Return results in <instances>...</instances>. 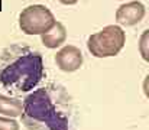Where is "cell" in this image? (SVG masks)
I'll use <instances>...</instances> for the list:
<instances>
[{"label": "cell", "instance_id": "3957f363", "mask_svg": "<svg viewBox=\"0 0 149 130\" xmlns=\"http://www.w3.org/2000/svg\"><path fill=\"white\" fill-rule=\"evenodd\" d=\"M126 43V33L119 25H109L87 41L88 52L96 58L116 56Z\"/></svg>", "mask_w": 149, "mask_h": 130}, {"label": "cell", "instance_id": "30bf717a", "mask_svg": "<svg viewBox=\"0 0 149 130\" xmlns=\"http://www.w3.org/2000/svg\"><path fill=\"white\" fill-rule=\"evenodd\" d=\"M146 39H148V31H145V33L142 35V39H141V52H142V56L145 61H148V52L145 51V45H146Z\"/></svg>", "mask_w": 149, "mask_h": 130}, {"label": "cell", "instance_id": "6da1fadb", "mask_svg": "<svg viewBox=\"0 0 149 130\" xmlns=\"http://www.w3.org/2000/svg\"><path fill=\"white\" fill-rule=\"evenodd\" d=\"M71 100L58 86L35 90L25 98L20 114L29 130H71Z\"/></svg>", "mask_w": 149, "mask_h": 130}, {"label": "cell", "instance_id": "9c48e42d", "mask_svg": "<svg viewBox=\"0 0 149 130\" xmlns=\"http://www.w3.org/2000/svg\"><path fill=\"white\" fill-rule=\"evenodd\" d=\"M20 126L13 117L0 116V130H19Z\"/></svg>", "mask_w": 149, "mask_h": 130}, {"label": "cell", "instance_id": "7a4b0ae2", "mask_svg": "<svg viewBox=\"0 0 149 130\" xmlns=\"http://www.w3.org/2000/svg\"><path fill=\"white\" fill-rule=\"evenodd\" d=\"M42 55L28 46L15 45L0 59V84L15 92L33 90L44 78Z\"/></svg>", "mask_w": 149, "mask_h": 130}, {"label": "cell", "instance_id": "8992f818", "mask_svg": "<svg viewBox=\"0 0 149 130\" xmlns=\"http://www.w3.org/2000/svg\"><path fill=\"white\" fill-rule=\"evenodd\" d=\"M145 13L146 9L141 1H129L116 10V22L123 26H133L145 17Z\"/></svg>", "mask_w": 149, "mask_h": 130}, {"label": "cell", "instance_id": "277c9868", "mask_svg": "<svg viewBox=\"0 0 149 130\" xmlns=\"http://www.w3.org/2000/svg\"><path fill=\"white\" fill-rule=\"evenodd\" d=\"M55 22L54 13L44 4H31L19 15V28L26 35H42Z\"/></svg>", "mask_w": 149, "mask_h": 130}, {"label": "cell", "instance_id": "8fae6325", "mask_svg": "<svg viewBox=\"0 0 149 130\" xmlns=\"http://www.w3.org/2000/svg\"><path fill=\"white\" fill-rule=\"evenodd\" d=\"M59 3H62V4H68V6H71V4H75V3H78L80 0H58Z\"/></svg>", "mask_w": 149, "mask_h": 130}, {"label": "cell", "instance_id": "ba28073f", "mask_svg": "<svg viewBox=\"0 0 149 130\" xmlns=\"http://www.w3.org/2000/svg\"><path fill=\"white\" fill-rule=\"evenodd\" d=\"M23 111V103L17 98H12L0 94V114L6 117H20Z\"/></svg>", "mask_w": 149, "mask_h": 130}, {"label": "cell", "instance_id": "52a82bcc", "mask_svg": "<svg viewBox=\"0 0 149 130\" xmlns=\"http://www.w3.org/2000/svg\"><path fill=\"white\" fill-rule=\"evenodd\" d=\"M41 41L49 49H55V48L61 46L67 41V29H65V26L61 22H55L51 29H48L47 32H44L41 35Z\"/></svg>", "mask_w": 149, "mask_h": 130}, {"label": "cell", "instance_id": "5b68a950", "mask_svg": "<svg viewBox=\"0 0 149 130\" xmlns=\"http://www.w3.org/2000/svg\"><path fill=\"white\" fill-rule=\"evenodd\" d=\"M55 62L58 68L64 72H74L83 65V54L74 45H67L59 49L55 55Z\"/></svg>", "mask_w": 149, "mask_h": 130}]
</instances>
